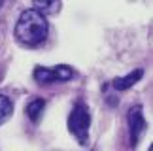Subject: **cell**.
Listing matches in <instances>:
<instances>
[{"label": "cell", "mask_w": 153, "mask_h": 151, "mask_svg": "<svg viewBox=\"0 0 153 151\" xmlns=\"http://www.w3.org/2000/svg\"><path fill=\"white\" fill-rule=\"evenodd\" d=\"M76 76L74 68H70L68 64H59V66H38L34 68V79L42 85L55 83V81H68Z\"/></svg>", "instance_id": "cell-3"}, {"label": "cell", "mask_w": 153, "mask_h": 151, "mask_svg": "<svg viewBox=\"0 0 153 151\" xmlns=\"http://www.w3.org/2000/svg\"><path fill=\"white\" fill-rule=\"evenodd\" d=\"M32 10H36L40 15H53L55 11L61 10V2H34Z\"/></svg>", "instance_id": "cell-7"}, {"label": "cell", "mask_w": 153, "mask_h": 151, "mask_svg": "<svg viewBox=\"0 0 153 151\" xmlns=\"http://www.w3.org/2000/svg\"><path fill=\"white\" fill-rule=\"evenodd\" d=\"M146 130V119L142 113V108L134 106L128 110V132H131V144L136 146L142 138V132Z\"/></svg>", "instance_id": "cell-4"}, {"label": "cell", "mask_w": 153, "mask_h": 151, "mask_svg": "<svg viewBox=\"0 0 153 151\" xmlns=\"http://www.w3.org/2000/svg\"><path fill=\"white\" fill-rule=\"evenodd\" d=\"M89 127H91V113L83 100H78L74 104L72 112L68 115V130L76 136L81 146L89 142Z\"/></svg>", "instance_id": "cell-2"}, {"label": "cell", "mask_w": 153, "mask_h": 151, "mask_svg": "<svg viewBox=\"0 0 153 151\" xmlns=\"http://www.w3.org/2000/svg\"><path fill=\"white\" fill-rule=\"evenodd\" d=\"M15 38L23 45L36 47L48 38V21L36 10H25L15 25Z\"/></svg>", "instance_id": "cell-1"}, {"label": "cell", "mask_w": 153, "mask_h": 151, "mask_svg": "<svg viewBox=\"0 0 153 151\" xmlns=\"http://www.w3.org/2000/svg\"><path fill=\"white\" fill-rule=\"evenodd\" d=\"M11 113H13V104H11V100L6 95H0V125H2Z\"/></svg>", "instance_id": "cell-8"}, {"label": "cell", "mask_w": 153, "mask_h": 151, "mask_svg": "<svg viewBox=\"0 0 153 151\" xmlns=\"http://www.w3.org/2000/svg\"><path fill=\"white\" fill-rule=\"evenodd\" d=\"M0 8H2V2H0Z\"/></svg>", "instance_id": "cell-9"}, {"label": "cell", "mask_w": 153, "mask_h": 151, "mask_svg": "<svg viewBox=\"0 0 153 151\" xmlns=\"http://www.w3.org/2000/svg\"><path fill=\"white\" fill-rule=\"evenodd\" d=\"M142 76H144V70H134L131 74L123 76V78L114 79V83H111V85H114L115 91H127V89H131L134 83H138V81L142 79Z\"/></svg>", "instance_id": "cell-5"}, {"label": "cell", "mask_w": 153, "mask_h": 151, "mask_svg": "<svg viewBox=\"0 0 153 151\" xmlns=\"http://www.w3.org/2000/svg\"><path fill=\"white\" fill-rule=\"evenodd\" d=\"M44 110H45V100L44 98H34V100L28 102V106H27L28 119H30L32 123H38L40 117H42V113H44Z\"/></svg>", "instance_id": "cell-6"}]
</instances>
